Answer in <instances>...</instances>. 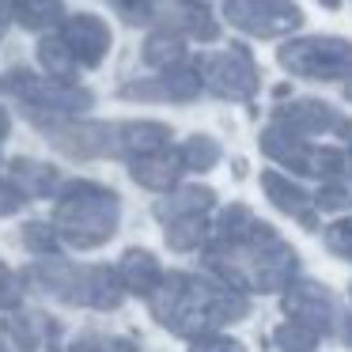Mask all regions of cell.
<instances>
[{
  "label": "cell",
  "mask_w": 352,
  "mask_h": 352,
  "mask_svg": "<svg viewBox=\"0 0 352 352\" xmlns=\"http://www.w3.org/2000/svg\"><path fill=\"white\" fill-rule=\"evenodd\" d=\"M122 220V201L114 190L99 182H65L57 190V208H54V228L65 246L91 250L102 246L118 231Z\"/></svg>",
  "instance_id": "cell-1"
},
{
  "label": "cell",
  "mask_w": 352,
  "mask_h": 352,
  "mask_svg": "<svg viewBox=\"0 0 352 352\" xmlns=\"http://www.w3.org/2000/svg\"><path fill=\"white\" fill-rule=\"evenodd\" d=\"M38 125H42V133H46L50 144H54L61 155L76 160V163L107 160V155L122 152V144H118V129H110V125L69 122L65 114H57V118H38Z\"/></svg>",
  "instance_id": "cell-2"
},
{
  "label": "cell",
  "mask_w": 352,
  "mask_h": 352,
  "mask_svg": "<svg viewBox=\"0 0 352 352\" xmlns=\"http://www.w3.org/2000/svg\"><path fill=\"white\" fill-rule=\"evenodd\" d=\"M280 61L292 65L296 72H307V76H333V72H352V46H341L333 38H311L288 46Z\"/></svg>",
  "instance_id": "cell-3"
},
{
  "label": "cell",
  "mask_w": 352,
  "mask_h": 352,
  "mask_svg": "<svg viewBox=\"0 0 352 352\" xmlns=\"http://www.w3.org/2000/svg\"><path fill=\"white\" fill-rule=\"evenodd\" d=\"M27 280H31L38 292H46V296L84 307L87 265H72V261H65V258H42V261H34V265H31Z\"/></svg>",
  "instance_id": "cell-4"
},
{
  "label": "cell",
  "mask_w": 352,
  "mask_h": 352,
  "mask_svg": "<svg viewBox=\"0 0 352 352\" xmlns=\"http://www.w3.org/2000/svg\"><path fill=\"white\" fill-rule=\"evenodd\" d=\"M296 4L292 0H231L228 4V19L243 31L258 34V38H269V34L284 31L288 23H296Z\"/></svg>",
  "instance_id": "cell-5"
},
{
  "label": "cell",
  "mask_w": 352,
  "mask_h": 352,
  "mask_svg": "<svg viewBox=\"0 0 352 352\" xmlns=\"http://www.w3.org/2000/svg\"><path fill=\"white\" fill-rule=\"evenodd\" d=\"M61 34H65V42L72 46L76 61L87 65V69H95V65L107 57V50H110V27L102 23L99 16H91V12H80V16L61 19Z\"/></svg>",
  "instance_id": "cell-6"
},
{
  "label": "cell",
  "mask_w": 352,
  "mask_h": 352,
  "mask_svg": "<svg viewBox=\"0 0 352 352\" xmlns=\"http://www.w3.org/2000/svg\"><path fill=\"white\" fill-rule=\"evenodd\" d=\"M201 80L212 87L216 95H228V99H239L254 87V72L246 61L231 54H216V57H205L201 61Z\"/></svg>",
  "instance_id": "cell-7"
},
{
  "label": "cell",
  "mask_w": 352,
  "mask_h": 352,
  "mask_svg": "<svg viewBox=\"0 0 352 352\" xmlns=\"http://www.w3.org/2000/svg\"><path fill=\"white\" fill-rule=\"evenodd\" d=\"M8 182L23 197H50V193L61 190V170L54 163H42V160H12Z\"/></svg>",
  "instance_id": "cell-8"
},
{
  "label": "cell",
  "mask_w": 352,
  "mask_h": 352,
  "mask_svg": "<svg viewBox=\"0 0 352 352\" xmlns=\"http://www.w3.org/2000/svg\"><path fill=\"white\" fill-rule=\"evenodd\" d=\"M129 175L144 190H170L178 182V175H182V155H170L163 148H155V152H144L129 163Z\"/></svg>",
  "instance_id": "cell-9"
},
{
  "label": "cell",
  "mask_w": 352,
  "mask_h": 352,
  "mask_svg": "<svg viewBox=\"0 0 352 352\" xmlns=\"http://www.w3.org/2000/svg\"><path fill=\"white\" fill-rule=\"evenodd\" d=\"M118 273H122L125 292H137V296H152V288L163 280L160 261H155L148 250H125V254H122V265H118Z\"/></svg>",
  "instance_id": "cell-10"
},
{
  "label": "cell",
  "mask_w": 352,
  "mask_h": 352,
  "mask_svg": "<svg viewBox=\"0 0 352 352\" xmlns=\"http://www.w3.org/2000/svg\"><path fill=\"white\" fill-rule=\"evenodd\" d=\"M170 129L160 122H129V125H118V144L133 155H144L155 152V148H167Z\"/></svg>",
  "instance_id": "cell-11"
},
{
  "label": "cell",
  "mask_w": 352,
  "mask_h": 352,
  "mask_svg": "<svg viewBox=\"0 0 352 352\" xmlns=\"http://www.w3.org/2000/svg\"><path fill=\"white\" fill-rule=\"evenodd\" d=\"M12 19L27 31H46L65 19L61 0H12Z\"/></svg>",
  "instance_id": "cell-12"
},
{
  "label": "cell",
  "mask_w": 352,
  "mask_h": 352,
  "mask_svg": "<svg viewBox=\"0 0 352 352\" xmlns=\"http://www.w3.org/2000/svg\"><path fill=\"white\" fill-rule=\"evenodd\" d=\"M38 65L50 72V76H65L72 80V72H76V54H72V46L65 42V34H46V38H38Z\"/></svg>",
  "instance_id": "cell-13"
},
{
  "label": "cell",
  "mask_w": 352,
  "mask_h": 352,
  "mask_svg": "<svg viewBox=\"0 0 352 352\" xmlns=\"http://www.w3.org/2000/svg\"><path fill=\"white\" fill-rule=\"evenodd\" d=\"M182 57H186V42L178 38L175 31H160L144 42V61L152 65V69L167 72V69H175V65H182Z\"/></svg>",
  "instance_id": "cell-14"
},
{
  "label": "cell",
  "mask_w": 352,
  "mask_h": 352,
  "mask_svg": "<svg viewBox=\"0 0 352 352\" xmlns=\"http://www.w3.org/2000/svg\"><path fill=\"white\" fill-rule=\"evenodd\" d=\"M4 341H12L16 344V352H34L38 349V322L31 318L27 311H16L12 307L8 311V318H4Z\"/></svg>",
  "instance_id": "cell-15"
},
{
  "label": "cell",
  "mask_w": 352,
  "mask_h": 352,
  "mask_svg": "<svg viewBox=\"0 0 352 352\" xmlns=\"http://www.w3.org/2000/svg\"><path fill=\"white\" fill-rule=\"evenodd\" d=\"M212 205V193L205 190V186H186V190L170 193L167 201L160 205V216H167V220H175V216H190V212H201V208Z\"/></svg>",
  "instance_id": "cell-16"
},
{
  "label": "cell",
  "mask_w": 352,
  "mask_h": 352,
  "mask_svg": "<svg viewBox=\"0 0 352 352\" xmlns=\"http://www.w3.org/2000/svg\"><path fill=\"white\" fill-rule=\"evenodd\" d=\"M201 239H205V220H201L197 212L167 220V243L175 246V250H193Z\"/></svg>",
  "instance_id": "cell-17"
},
{
  "label": "cell",
  "mask_w": 352,
  "mask_h": 352,
  "mask_svg": "<svg viewBox=\"0 0 352 352\" xmlns=\"http://www.w3.org/2000/svg\"><path fill=\"white\" fill-rule=\"evenodd\" d=\"M216 160H220V148H216V140H208V137H190V140H186V148H182V163H186V167L208 170Z\"/></svg>",
  "instance_id": "cell-18"
},
{
  "label": "cell",
  "mask_w": 352,
  "mask_h": 352,
  "mask_svg": "<svg viewBox=\"0 0 352 352\" xmlns=\"http://www.w3.org/2000/svg\"><path fill=\"white\" fill-rule=\"evenodd\" d=\"M110 8L133 27H144L160 16V0H110Z\"/></svg>",
  "instance_id": "cell-19"
},
{
  "label": "cell",
  "mask_w": 352,
  "mask_h": 352,
  "mask_svg": "<svg viewBox=\"0 0 352 352\" xmlns=\"http://www.w3.org/2000/svg\"><path fill=\"white\" fill-rule=\"evenodd\" d=\"M23 243L31 246L34 254H54L61 246V235H57L54 223H27L23 228Z\"/></svg>",
  "instance_id": "cell-20"
},
{
  "label": "cell",
  "mask_w": 352,
  "mask_h": 352,
  "mask_svg": "<svg viewBox=\"0 0 352 352\" xmlns=\"http://www.w3.org/2000/svg\"><path fill=\"white\" fill-rule=\"evenodd\" d=\"M19 299H23V280H19L4 261H0V311L19 307Z\"/></svg>",
  "instance_id": "cell-21"
},
{
  "label": "cell",
  "mask_w": 352,
  "mask_h": 352,
  "mask_svg": "<svg viewBox=\"0 0 352 352\" xmlns=\"http://www.w3.org/2000/svg\"><path fill=\"white\" fill-rule=\"evenodd\" d=\"M23 201H27V197L16 190V186L0 178V216H12V212H19V208H23Z\"/></svg>",
  "instance_id": "cell-22"
},
{
  "label": "cell",
  "mask_w": 352,
  "mask_h": 352,
  "mask_svg": "<svg viewBox=\"0 0 352 352\" xmlns=\"http://www.w3.org/2000/svg\"><path fill=\"white\" fill-rule=\"evenodd\" d=\"M190 352H243V344H235L231 337H197Z\"/></svg>",
  "instance_id": "cell-23"
},
{
  "label": "cell",
  "mask_w": 352,
  "mask_h": 352,
  "mask_svg": "<svg viewBox=\"0 0 352 352\" xmlns=\"http://www.w3.org/2000/svg\"><path fill=\"white\" fill-rule=\"evenodd\" d=\"M69 352H110V337H95V333H80L69 344Z\"/></svg>",
  "instance_id": "cell-24"
},
{
  "label": "cell",
  "mask_w": 352,
  "mask_h": 352,
  "mask_svg": "<svg viewBox=\"0 0 352 352\" xmlns=\"http://www.w3.org/2000/svg\"><path fill=\"white\" fill-rule=\"evenodd\" d=\"M8 23H12V0H0V34H4Z\"/></svg>",
  "instance_id": "cell-25"
},
{
  "label": "cell",
  "mask_w": 352,
  "mask_h": 352,
  "mask_svg": "<svg viewBox=\"0 0 352 352\" xmlns=\"http://www.w3.org/2000/svg\"><path fill=\"white\" fill-rule=\"evenodd\" d=\"M8 129H12V118H8V110L0 107V144L8 140Z\"/></svg>",
  "instance_id": "cell-26"
},
{
  "label": "cell",
  "mask_w": 352,
  "mask_h": 352,
  "mask_svg": "<svg viewBox=\"0 0 352 352\" xmlns=\"http://www.w3.org/2000/svg\"><path fill=\"white\" fill-rule=\"evenodd\" d=\"M0 352H8V344H4V341H0Z\"/></svg>",
  "instance_id": "cell-27"
}]
</instances>
